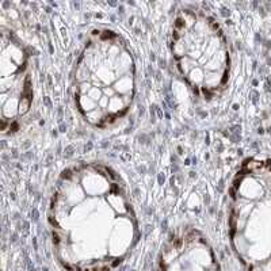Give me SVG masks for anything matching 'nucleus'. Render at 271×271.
I'll use <instances>...</instances> for the list:
<instances>
[{"instance_id": "f257e3e1", "label": "nucleus", "mask_w": 271, "mask_h": 271, "mask_svg": "<svg viewBox=\"0 0 271 271\" xmlns=\"http://www.w3.org/2000/svg\"><path fill=\"white\" fill-rule=\"evenodd\" d=\"M134 95V61L122 38L95 30L73 72V96L87 122L106 127L127 113Z\"/></svg>"}, {"instance_id": "f03ea898", "label": "nucleus", "mask_w": 271, "mask_h": 271, "mask_svg": "<svg viewBox=\"0 0 271 271\" xmlns=\"http://www.w3.org/2000/svg\"><path fill=\"white\" fill-rule=\"evenodd\" d=\"M171 49L180 75L198 94L210 96L224 88L229 51L222 31L208 14L192 8L179 11Z\"/></svg>"}, {"instance_id": "7ed1b4c3", "label": "nucleus", "mask_w": 271, "mask_h": 271, "mask_svg": "<svg viewBox=\"0 0 271 271\" xmlns=\"http://www.w3.org/2000/svg\"><path fill=\"white\" fill-rule=\"evenodd\" d=\"M31 79L27 57L19 42L7 33L2 34L0 54V98L3 127L7 122L24 115L31 105Z\"/></svg>"}]
</instances>
